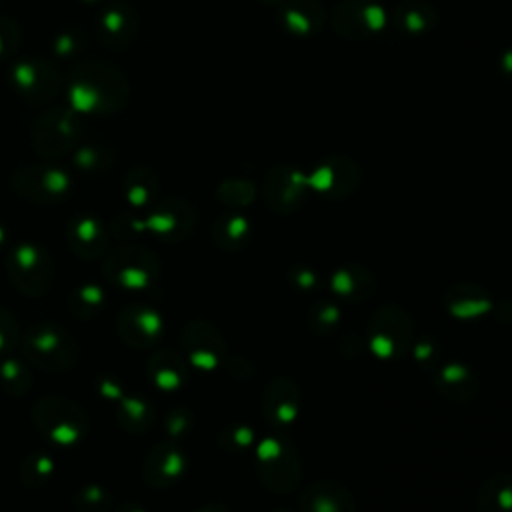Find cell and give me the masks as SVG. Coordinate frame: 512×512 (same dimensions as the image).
I'll return each instance as SVG.
<instances>
[{
  "instance_id": "5bb4252c",
  "label": "cell",
  "mask_w": 512,
  "mask_h": 512,
  "mask_svg": "<svg viewBox=\"0 0 512 512\" xmlns=\"http://www.w3.org/2000/svg\"><path fill=\"white\" fill-rule=\"evenodd\" d=\"M280 26L296 36L316 34L324 20L326 12L318 0H282L278 4Z\"/></svg>"
},
{
  "instance_id": "4316f807",
  "label": "cell",
  "mask_w": 512,
  "mask_h": 512,
  "mask_svg": "<svg viewBox=\"0 0 512 512\" xmlns=\"http://www.w3.org/2000/svg\"><path fill=\"white\" fill-rule=\"evenodd\" d=\"M254 194L256 190L252 182H246V180H228L218 190V196L222 198V202L230 206H246L254 200Z\"/></svg>"
},
{
  "instance_id": "d6986e66",
  "label": "cell",
  "mask_w": 512,
  "mask_h": 512,
  "mask_svg": "<svg viewBox=\"0 0 512 512\" xmlns=\"http://www.w3.org/2000/svg\"><path fill=\"white\" fill-rule=\"evenodd\" d=\"M436 22L434 8L424 0H404L392 12V26L396 32L420 36Z\"/></svg>"
},
{
  "instance_id": "2e32d148",
  "label": "cell",
  "mask_w": 512,
  "mask_h": 512,
  "mask_svg": "<svg viewBox=\"0 0 512 512\" xmlns=\"http://www.w3.org/2000/svg\"><path fill=\"white\" fill-rule=\"evenodd\" d=\"M330 290L346 302H360L370 298L376 288L374 276L360 264H342L330 274Z\"/></svg>"
},
{
  "instance_id": "3957f363",
  "label": "cell",
  "mask_w": 512,
  "mask_h": 512,
  "mask_svg": "<svg viewBox=\"0 0 512 512\" xmlns=\"http://www.w3.org/2000/svg\"><path fill=\"white\" fill-rule=\"evenodd\" d=\"M26 358L44 370H66L76 362L74 340L56 326H36L24 340Z\"/></svg>"
},
{
  "instance_id": "8992f818",
  "label": "cell",
  "mask_w": 512,
  "mask_h": 512,
  "mask_svg": "<svg viewBox=\"0 0 512 512\" xmlns=\"http://www.w3.org/2000/svg\"><path fill=\"white\" fill-rule=\"evenodd\" d=\"M12 282L30 296L42 294L50 286L52 264L50 258L36 246H20L12 250L6 260Z\"/></svg>"
},
{
  "instance_id": "ba28073f",
  "label": "cell",
  "mask_w": 512,
  "mask_h": 512,
  "mask_svg": "<svg viewBox=\"0 0 512 512\" xmlns=\"http://www.w3.org/2000/svg\"><path fill=\"white\" fill-rule=\"evenodd\" d=\"M360 180L358 166L346 156H328L320 160L308 176V188L328 198L348 196Z\"/></svg>"
},
{
  "instance_id": "484cf974",
  "label": "cell",
  "mask_w": 512,
  "mask_h": 512,
  "mask_svg": "<svg viewBox=\"0 0 512 512\" xmlns=\"http://www.w3.org/2000/svg\"><path fill=\"white\" fill-rule=\"evenodd\" d=\"M218 442L226 452L242 454L254 446V430L242 422H234L220 432Z\"/></svg>"
},
{
  "instance_id": "d4e9b609",
  "label": "cell",
  "mask_w": 512,
  "mask_h": 512,
  "mask_svg": "<svg viewBox=\"0 0 512 512\" xmlns=\"http://www.w3.org/2000/svg\"><path fill=\"white\" fill-rule=\"evenodd\" d=\"M340 320L342 318H340L338 306L332 300H326V298L316 300L310 308V314H308V324H310L312 332L318 334V336L332 334L338 328Z\"/></svg>"
},
{
  "instance_id": "f546056e",
  "label": "cell",
  "mask_w": 512,
  "mask_h": 512,
  "mask_svg": "<svg viewBox=\"0 0 512 512\" xmlns=\"http://www.w3.org/2000/svg\"><path fill=\"white\" fill-rule=\"evenodd\" d=\"M412 354H414V360L418 362V364H422V366H430V364H436V354H438V350H436V346L432 344V342H428V340H420V342H416L412 348Z\"/></svg>"
},
{
  "instance_id": "ac0fdd59",
  "label": "cell",
  "mask_w": 512,
  "mask_h": 512,
  "mask_svg": "<svg viewBox=\"0 0 512 512\" xmlns=\"http://www.w3.org/2000/svg\"><path fill=\"white\" fill-rule=\"evenodd\" d=\"M120 334L134 346H150L162 332V322L154 310L130 308L120 316Z\"/></svg>"
},
{
  "instance_id": "5b68a950",
  "label": "cell",
  "mask_w": 512,
  "mask_h": 512,
  "mask_svg": "<svg viewBox=\"0 0 512 512\" xmlns=\"http://www.w3.org/2000/svg\"><path fill=\"white\" fill-rule=\"evenodd\" d=\"M332 28L350 40L378 34L386 24V12L376 0H342L330 14Z\"/></svg>"
},
{
  "instance_id": "277c9868",
  "label": "cell",
  "mask_w": 512,
  "mask_h": 512,
  "mask_svg": "<svg viewBox=\"0 0 512 512\" xmlns=\"http://www.w3.org/2000/svg\"><path fill=\"white\" fill-rule=\"evenodd\" d=\"M34 420L44 436H50L60 444L76 442L82 438L86 428L84 412L76 404L58 396L42 398L34 408Z\"/></svg>"
},
{
  "instance_id": "4dcf8cb0",
  "label": "cell",
  "mask_w": 512,
  "mask_h": 512,
  "mask_svg": "<svg viewBox=\"0 0 512 512\" xmlns=\"http://www.w3.org/2000/svg\"><path fill=\"white\" fill-rule=\"evenodd\" d=\"M500 70H502V74H506L508 78H512V48H508V50L500 56Z\"/></svg>"
},
{
  "instance_id": "9c48e42d",
  "label": "cell",
  "mask_w": 512,
  "mask_h": 512,
  "mask_svg": "<svg viewBox=\"0 0 512 512\" xmlns=\"http://www.w3.org/2000/svg\"><path fill=\"white\" fill-rule=\"evenodd\" d=\"M300 412V388L288 376H276L262 394V414L272 426H290Z\"/></svg>"
},
{
  "instance_id": "9a60e30c",
  "label": "cell",
  "mask_w": 512,
  "mask_h": 512,
  "mask_svg": "<svg viewBox=\"0 0 512 512\" xmlns=\"http://www.w3.org/2000/svg\"><path fill=\"white\" fill-rule=\"evenodd\" d=\"M444 304L454 318L472 320L492 310L490 294L474 282L452 284L444 294Z\"/></svg>"
},
{
  "instance_id": "ffe728a7",
  "label": "cell",
  "mask_w": 512,
  "mask_h": 512,
  "mask_svg": "<svg viewBox=\"0 0 512 512\" xmlns=\"http://www.w3.org/2000/svg\"><path fill=\"white\" fill-rule=\"evenodd\" d=\"M478 512H512V474L496 472L482 482Z\"/></svg>"
},
{
  "instance_id": "1f68e13d",
  "label": "cell",
  "mask_w": 512,
  "mask_h": 512,
  "mask_svg": "<svg viewBox=\"0 0 512 512\" xmlns=\"http://www.w3.org/2000/svg\"><path fill=\"white\" fill-rule=\"evenodd\" d=\"M198 512H228V508L224 504H210V506H204Z\"/></svg>"
},
{
  "instance_id": "836d02e7",
  "label": "cell",
  "mask_w": 512,
  "mask_h": 512,
  "mask_svg": "<svg viewBox=\"0 0 512 512\" xmlns=\"http://www.w3.org/2000/svg\"><path fill=\"white\" fill-rule=\"evenodd\" d=\"M260 2H266V4H280L282 0H260Z\"/></svg>"
},
{
  "instance_id": "4fadbf2b",
  "label": "cell",
  "mask_w": 512,
  "mask_h": 512,
  "mask_svg": "<svg viewBox=\"0 0 512 512\" xmlns=\"http://www.w3.org/2000/svg\"><path fill=\"white\" fill-rule=\"evenodd\" d=\"M158 262L146 252H120L108 260L106 272L126 288H144L158 274Z\"/></svg>"
},
{
  "instance_id": "8fae6325",
  "label": "cell",
  "mask_w": 512,
  "mask_h": 512,
  "mask_svg": "<svg viewBox=\"0 0 512 512\" xmlns=\"http://www.w3.org/2000/svg\"><path fill=\"white\" fill-rule=\"evenodd\" d=\"M432 382L440 396L454 402H468L478 394L476 374L460 360L438 362Z\"/></svg>"
},
{
  "instance_id": "7c38bea8",
  "label": "cell",
  "mask_w": 512,
  "mask_h": 512,
  "mask_svg": "<svg viewBox=\"0 0 512 512\" xmlns=\"http://www.w3.org/2000/svg\"><path fill=\"white\" fill-rule=\"evenodd\" d=\"M300 512H356L350 490L334 480H318L306 486L298 500Z\"/></svg>"
},
{
  "instance_id": "52a82bcc",
  "label": "cell",
  "mask_w": 512,
  "mask_h": 512,
  "mask_svg": "<svg viewBox=\"0 0 512 512\" xmlns=\"http://www.w3.org/2000/svg\"><path fill=\"white\" fill-rule=\"evenodd\" d=\"M308 190V178L292 166H276L268 172L264 182V200L276 214L296 212Z\"/></svg>"
},
{
  "instance_id": "cb8c5ba5",
  "label": "cell",
  "mask_w": 512,
  "mask_h": 512,
  "mask_svg": "<svg viewBox=\"0 0 512 512\" xmlns=\"http://www.w3.org/2000/svg\"><path fill=\"white\" fill-rule=\"evenodd\" d=\"M150 376L154 378V382L160 388L174 390L186 380V368H184V362H182L180 356L166 350V352H160L158 356L152 358Z\"/></svg>"
},
{
  "instance_id": "603a6c76",
  "label": "cell",
  "mask_w": 512,
  "mask_h": 512,
  "mask_svg": "<svg viewBox=\"0 0 512 512\" xmlns=\"http://www.w3.org/2000/svg\"><path fill=\"white\" fill-rule=\"evenodd\" d=\"M70 246L84 258L98 256L106 246V234L94 220H78L68 230Z\"/></svg>"
},
{
  "instance_id": "d6a6232c",
  "label": "cell",
  "mask_w": 512,
  "mask_h": 512,
  "mask_svg": "<svg viewBox=\"0 0 512 512\" xmlns=\"http://www.w3.org/2000/svg\"><path fill=\"white\" fill-rule=\"evenodd\" d=\"M120 512H142V510L136 508V506H124Z\"/></svg>"
},
{
  "instance_id": "e575fe53",
  "label": "cell",
  "mask_w": 512,
  "mask_h": 512,
  "mask_svg": "<svg viewBox=\"0 0 512 512\" xmlns=\"http://www.w3.org/2000/svg\"><path fill=\"white\" fill-rule=\"evenodd\" d=\"M270 512H292V510H288V508H274V510H270Z\"/></svg>"
},
{
  "instance_id": "83f0119b",
  "label": "cell",
  "mask_w": 512,
  "mask_h": 512,
  "mask_svg": "<svg viewBox=\"0 0 512 512\" xmlns=\"http://www.w3.org/2000/svg\"><path fill=\"white\" fill-rule=\"evenodd\" d=\"M288 280L298 292H310V290H316V286H318L316 272L308 266H302V264H296V266L290 268Z\"/></svg>"
},
{
  "instance_id": "e0dca14e",
  "label": "cell",
  "mask_w": 512,
  "mask_h": 512,
  "mask_svg": "<svg viewBox=\"0 0 512 512\" xmlns=\"http://www.w3.org/2000/svg\"><path fill=\"white\" fill-rule=\"evenodd\" d=\"M186 468V456L184 452L172 444L166 442L162 446H156L154 452L146 460V480L152 486H168L178 476H182Z\"/></svg>"
},
{
  "instance_id": "6da1fadb",
  "label": "cell",
  "mask_w": 512,
  "mask_h": 512,
  "mask_svg": "<svg viewBox=\"0 0 512 512\" xmlns=\"http://www.w3.org/2000/svg\"><path fill=\"white\" fill-rule=\"evenodd\" d=\"M256 472L260 482L276 494H290L302 476V466L294 444L288 438L270 436L256 448Z\"/></svg>"
},
{
  "instance_id": "44dd1931",
  "label": "cell",
  "mask_w": 512,
  "mask_h": 512,
  "mask_svg": "<svg viewBox=\"0 0 512 512\" xmlns=\"http://www.w3.org/2000/svg\"><path fill=\"white\" fill-rule=\"evenodd\" d=\"M192 220H194L192 210L186 204L174 202L154 216V226L158 236L166 240H180L188 234Z\"/></svg>"
},
{
  "instance_id": "30bf717a",
  "label": "cell",
  "mask_w": 512,
  "mask_h": 512,
  "mask_svg": "<svg viewBox=\"0 0 512 512\" xmlns=\"http://www.w3.org/2000/svg\"><path fill=\"white\" fill-rule=\"evenodd\" d=\"M182 340L190 360L202 370L216 368L224 360V354H226L224 338L218 332V328H214L208 322L198 320L188 324L182 334Z\"/></svg>"
},
{
  "instance_id": "7402d4cb",
  "label": "cell",
  "mask_w": 512,
  "mask_h": 512,
  "mask_svg": "<svg viewBox=\"0 0 512 512\" xmlns=\"http://www.w3.org/2000/svg\"><path fill=\"white\" fill-rule=\"evenodd\" d=\"M214 240L226 250H240L250 240V222L242 214H222L214 224Z\"/></svg>"
},
{
  "instance_id": "f1b7e54d",
  "label": "cell",
  "mask_w": 512,
  "mask_h": 512,
  "mask_svg": "<svg viewBox=\"0 0 512 512\" xmlns=\"http://www.w3.org/2000/svg\"><path fill=\"white\" fill-rule=\"evenodd\" d=\"M16 338H18V332H16V324H14L12 316L0 308V352L10 350L16 342Z\"/></svg>"
},
{
  "instance_id": "7a4b0ae2",
  "label": "cell",
  "mask_w": 512,
  "mask_h": 512,
  "mask_svg": "<svg viewBox=\"0 0 512 512\" xmlns=\"http://www.w3.org/2000/svg\"><path fill=\"white\" fill-rule=\"evenodd\" d=\"M412 320L406 310L386 304L368 322V346L380 360H398L412 348Z\"/></svg>"
}]
</instances>
